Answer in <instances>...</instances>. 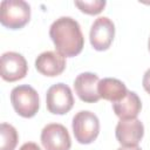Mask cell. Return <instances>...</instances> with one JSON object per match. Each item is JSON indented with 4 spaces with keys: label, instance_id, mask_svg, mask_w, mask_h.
<instances>
[{
    "label": "cell",
    "instance_id": "7",
    "mask_svg": "<svg viewBox=\"0 0 150 150\" xmlns=\"http://www.w3.org/2000/svg\"><path fill=\"white\" fill-rule=\"evenodd\" d=\"M41 143L46 150H69L71 146L68 130L59 123L47 124L42 129Z\"/></svg>",
    "mask_w": 150,
    "mask_h": 150
},
{
    "label": "cell",
    "instance_id": "12",
    "mask_svg": "<svg viewBox=\"0 0 150 150\" xmlns=\"http://www.w3.org/2000/svg\"><path fill=\"white\" fill-rule=\"evenodd\" d=\"M112 109L116 116H118L121 120H132L139 114L142 109V102L135 91L128 90L125 97L118 102L112 103Z\"/></svg>",
    "mask_w": 150,
    "mask_h": 150
},
{
    "label": "cell",
    "instance_id": "1",
    "mask_svg": "<svg viewBox=\"0 0 150 150\" xmlns=\"http://www.w3.org/2000/svg\"><path fill=\"white\" fill-rule=\"evenodd\" d=\"M49 36L54 42L56 52L66 57L79 55L84 46V38L79 22L70 16L56 19L50 28Z\"/></svg>",
    "mask_w": 150,
    "mask_h": 150
},
{
    "label": "cell",
    "instance_id": "17",
    "mask_svg": "<svg viewBox=\"0 0 150 150\" xmlns=\"http://www.w3.org/2000/svg\"><path fill=\"white\" fill-rule=\"evenodd\" d=\"M19 150H41L40 146L34 142H27L20 146Z\"/></svg>",
    "mask_w": 150,
    "mask_h": 150
},
{
    "label": "cell",
    "instance_id": "16",
    "mask_svg": "<svg viewBox=\"0 0 150 150\" xmlns=\"http://www.w3.org/2000/svg\"><path fill=\"white\" fill-rule=\"evenodd\" d=\"M142 84H143L144 90H145L148 94H150V68L144 73L143 80H142Z\"/></svg>",
    "mask_w": 150,
    "mask_h": 150
},
{
    "label": "cell",
    "instance_id": "13",
    "mask_svg": "<svg viewBox=\"0 0 150 150\" xmlns=\"http://www.w3.org/2000/svg\"><path fill=\"white\" fill-rule=\"evenodd\" d=\"M97 90L101 98H104L112 103L121 101L123 97H125L128 93V89L122 81L111 77L100 80Z\"/></svg>",
    "mask_w": 150,
    "mask_h": 150
},
{
    "label": "cell",
    "instance_id": "14",
    "mask_svg": "<svg viewBox=\"0 0 150 150\" xmlns=\"http://www.w3.org/2000/svg\"><path fill=\"white\" fill-rule=\"evenodd\" d=\"M0 135H1L0 150H14L18 144L16 129L8 123H1Z\"/></svg>",
    "mask_w": 150,
    "mask_h": 150
},
{
    "label": "cell",
    "instance_id": "19",
    "mask_svg": "<svg viewBox=\"0 0 150 150\" xmlns=\"http://www.w3.org/2000/svg\"><path fill=\"white\" fill-rule=\"evenodd\" d=\"M148 48H149V52H150V38H149V41H148Z\"/></svg>",
    "mask_w": 150,
    "mask_h": 150
},
{
    "label": "cell",
    "instance_id": "11",
    "mask_svg": "<svg viewBox=\"0 0 150 150\" xmlns=\"http://www.w3.org/2000/svg\"><path fill=\"white\" fill-rule=\"evenodd\" d=\"M35 68L46 76H57L66 68V59L62 54L54 50L41 53L35 60Z\"/></svg>",
    "mask_w": 150,
    "mask_h": 150
},
{
    "label": "cell",
    "instance_id": "9",
    "mask_svg": "<svg viewBox=\"0 0 150 150\" xmlns=\"http://www.w3.org/2000/svg\"><path fill=\"white\" fill-rule=\"evenodd\" d=\"M144 135L143 123L137 120H120L115 129V136L123 146H137Z\"/></svg>",
    "mask_w": 150,
    "mask_h": 150
},
{
    "label": "cell",
    "instance_id": "10",
    "mask_svg": "<svg viewBox=\"0 0 150 150\" xmlns=\"http://www.w3.org/2000/svg\"><path fill=\"white\" fill-rule=\"evenodd\" d=\"M100 79L94 73H82L76 76L74 81V89L80 100L87 103L97 102L101 97L97 90Z\"/></svg>",
    "mask_w": 150,
    "mask_h": 150
},
{
    "label": "cell",
    "instance_id": "2",
    "mask_svg": "<svg viewBox=\"0 0 150 150\" xmlns=\"http://www.w3.org/2000/svg\"><path fill=\"white\" fill-rule=\"evenodd\" d=\"M0 9V21L9 29L22 28L30 19V6L23 0H4Z\"/></svg>",
    "mask_w": 150,
    "mask_h": 150
},
{
    "label": "cell",
    "instance_id": "18",
    "mask_svg": "<svg viewBox=\"0 0 150 150\" xmlns=\"http://www.w3.org/2000/svg\"><path fill=\"white\" fill-rule=\"evenodd\" d=\"M117 150H142L139 146H121Z\"/></svg>",
    "mask_w": 150,
    "mask_h": 150
},
{
    "label": "cell",
    "instance_id": "3",
    "mask_svg": "<svg viewBox=\"0 0 150 150\" xmlns=\"http://www.w3.org/2000/svg\"><path fill=\"white\" fill-rule=\"evenodd\" d=\"M11 102L14 110L22 117H33L39 110V95L36 90L28 86L21 84L12 89Z\"/></svg>",
    "mask_w": 150,
    "mask_h": 150
},
{
    "label": "cell",
    "instance_id": "5",
    "mask_svg": "<svg viewBox=\"0 0 150 150\" xmlns=\"http://www.w3.org/2000/svg\"><path fill=\"white\" fill-rule=\"evenodd\" d=\"M46 105L49 112L55 115L67 114L74 105L70 88L64 83L53 84L46 94Z\"/></svg>",
    "mask_w": 150,
    "mask_h": 150
},
{
    "label": "cell",
    "instance_id": "8",
    "mask_svg": "<svg viewBox=\"0 0 150 150\" xmlns=\"http://www.w3.org/2000/svg\"><path fill=\"white\" fill-rule=\"evenodd\" d=\"M1 77L7 82L21 80L27 74V61L16 52H6L1 55Z\"/></svg>",
    "mask_w": 150,
    "mask_h": 150
},
{
    "label": "cell",
    "instance_id": "15",
    "mask_svg": "<svg viewBox=\"0 0 150 150\" xmlns=\"http://www.w3.org/2000/svg\"><path fill=\"white\" fill-rule=\"evenodd\" d=\"M75 6L79 7V9L86 14L95 15L103 11L105 6L104 0H90V1H75Z\"/></svg>",
    "mask_w": 150,
    "mask_h": 150
},
{
    "label": "cell",
    "instance_id": "4",
    "mask_svg": "<svg viewBox=\"0 0 150 150\" xmlns=\"http://www.w3.org/2000/svg\"><path fill=\"white\" fill-rule=\"evenodd\" d=\"M73 132L75 139L81 144H89L96 139L100 132V121L89 110H81L73 117Z\"/></svg>",
    "mask_w": 150,
    "mask_h": 150
},
{
    "label": "cell",
    "instance_id": "6",
    "mask_svg": "<svg viewBox=\"0 0 150 150\" xmlns=\"http://www.w3.org/2000/svg\"><path fill=\"white\" fill-rule=\"evenodd\" d=\"M115 36V26L114 22L107 16L97 18L90 28L89 39L94 49L105 50L110 47Z\"/></svg>",
    "mask_w": 150,
    "mask_h": 150
}]
</instances>
